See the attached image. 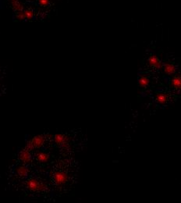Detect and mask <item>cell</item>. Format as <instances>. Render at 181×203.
<instances>
[{"label": "cell", "mask_w": 181, "mask_h": 203, "mask_svg": "<svg viewBox=\"0 0 181 203\" xmlns=\"http://www.w3.org/2000/svg\"><path fill=\"white\" fill-rule=\"evenodd\" d=\"M163 70H164L165 73H166L167 75H172V74H174L176 73V68L173 64L166 63L163 65Z\"/></svg>", "instance_id": "cell-7"}, {"label": "cell", "mask_w": 181, "mask_h": 203, "mask_svg": "<svg viewBox=\"0 0 181 203\" xmlns=\"http://www.w3.org/2000/svg\"><path fill=\"white\" fill-rule=\"evenodd\" d=\"M148 65L152 67H155L156 69H161L163 67V63L159 60V59L157 57L156 55H151L148 59Z\"/></svg>", "instance_id": "cell-3"}, {"label": "cell", "mask_w": 181, "mask_h": 203, "mask_svg": "<svg viewBox=\"0 0 181 203\" xmlns=\"http://www.w3.org/2000/svg\"><path fill=\"white\" fill-rule=\"evenodd\" d=\"M17 173L20 177H26L28 173L27 168L24 166H20L17 169Z\"/></svg>", "instance_id": "cell-12"}, {"label": "cell", "mask_w": 181, "mask_h": 203, "mask_svg": "<svg viewBox=\"0 0 181 203\" xmlns=\"http://www.w3.org/2000/svg\"><path fill=\"white\" fill-rule=\"evenodd\" d=\"M149 83H150V81H149V78H148V77L142 75V76H141L140 77H139L138 85H140L141 87H142V88H146V87H148V85H149Z\"/></svg>", "instance_id": "cell-11"}, {"label": "cell", "mask_w": 181, "mask_h": 203, "mask_svg": "<svg viewBox=\"0 0 181 203\" xmlns=\"http://www.w3.org/2000/svg\"><path fill=\"white\" fill-rule=\"evenodd\" d=\"M54 142L59 145L65 146L69 142V138L63 134H57L54 136Z\"/></svg>", "instance_id": "cell-5"}, {"label": "cell", "mask_w": 181, "mask_h": 203, "mask_svg": "<svg viewBox=\"0 0 181 203\" xmlns=\"http://www.w3.org/2000/svg\"><path fill=\"white\" fill-rule=\"evenodd\" d=\"M155 100L157 101L158 103H159L161 105H164L169 100V96H168V95L166 94V93L159 92L155 95Z\"/></svg>", "instance_id": "cell-6"}, {"label": "cell", "mask_w": 181, "mask_h": 203, "mask_svg": "<svg viewBox=\"0 0 181 203\" xmlns=\"http://www.w3.org/2000/svg\"><path fill=\"white\" fill-rule=\"evenodd\" d=\"M19 158L24 163H29L31 160V155L27 150H23L20 153Z\"/></svg>", "instance_id": "cell-8"}, {"label": "cell", "mask_w": 181, "mask_h": 203, "mask_svg": "<svg viewBox=\"0 0 181 203\" xmlns=\"http://www.w3.org/2000/svg\"><path fill=\"white\" fill-rule=\"evenodd\" d=\"M17 19H18L19 20H25L24 10L23 11H20V12H17Z\"/></svg>", "instance_id": "cell-15"}, {"label": "cell", "mask_w": 181, "mask_h": 203, "mask_svg": "<svg viewBox=\"0 0 181 203\" xmlns=\"http://www.w3.org/2000/svg\"><path fill=\"white\" fill-rule=\"evenodd\" d=\"M40 182L35 178H31L28 180L26 183V186L28 190L34 192H38V186H39Z\"/></svg>", "instance_id": "cell-4"}, {"label": "cell", "mask_w": 181, "mask_h": 203, "mask_svg": "<svg viewBox=\"0 0 181 203\" xmlns=\"http://www.w3.org/2000/svg\"><path fill=\"white\" fill-rule=\"evenodd\" d=\"M11 1V3H14V2H17V1H18V0H10Z\"/></svg>", "instance_id": "cell-18"}, {"label": "cell", "mask_w": 181, "mask_h": 203, "mask_svg": "<svg viewBox=\"0 0 181 203\" xmlns=\"http://www.w3.org/2000/svg\"><path fill=\"white\" fill-rule=\"evenodd\" d=\"M24 17H25V20H32L34 17V12L32 9H27L24 11Z\"/></svg>", "instance_id": "cell-14"}, {"label": "cell", "mask_w": 181, "mask_h": 203, "mask_svg": "<svg viewBox=\"0 0 181 203\" xmlns=\"http://www.w3.org/2000/svg\"><path fill=\"white\" fill-rule=\"evenodd\" d=\"M12 3L13 8L14 9L15 11L17 12H20V11H23L24 10V6H23V4L21 3H20L19 1H17V2H14V3Z\"/></svg>", "instance_id": "cell-13"}, {"label": "cell", "mask_w": 181, "mask_h": 203, "mask_svg": "<svg viewBox=\"0 0 181 203\" xmlns=\"http://www.w3.org/2000/svg\"><path fill=\"white\" fill-rule=\"evenodd\" d=\"M36 159L41 163H46L49 159V155L45 152H39L37 153Z\"/></svg>", "instance_id": "cell-10"}, {"label": "cell", "mask_w": 181, "mask_h": 203, "mask_svg": "<svg viewBox=\"0 0 181 203\" xmlns=\"http://www.w3.org/2000/svg\"><path fill=\"white\" fill-rule=\"evenodd\" d=\"M171 85L175 89H180L181 87V79L180 75H176L171 80Z\"/></svg>", "instance_id": "cell-9"}, {"label": "cell", "mask_w": 181, "mask_h": 203, "mask_svg": "<svg viewBox=\"0 0 181 203\" xmlns=\"http://www.w3.org/2000/svg\"><path fill=\"white\" fill-rule=\"evenodd\" d=\"M38 3L40 6H47L49 4V0H38Z\"/></svg>", "instance_id": "cell-17"}, {"label": "cell", "mask_w": 181, "mask_h": 203, "mask_svg": "<svg viewBox=\"0 0 181 203\" xmlns=\"http://www.w3.org/2000/svg\"><path fill=\"white\" fill-rule=\"evenodd\" d=\"M47 188V185L42 183V182H40L39 186H38V192H42Z\"/></svg>", "instance_id": "cell-16"}, {"label": "cell", "mask_w": 181, "mask_h": 203, "mask_svg": "<svg viewBox=\"0 0 181 203\" xmlns=\"http://www.w3.org/2000/svg\"><path fill=\"white\" fill-rule=\"evenodd\" d=\"M69 175L64 171H57L53 176L55 183L58 185L66 184L69 181Z\"/></svg>", "instance_id": "cell-1"}, {"label": "cell", "mask_w": 181, "mask_h": 203, "mask_svg": "<svg viewBox=\"0 0 181 203\" xmlns=\"http://www.w3.org/2000/svg\"><path fill=\"white\" fill-rule=\"evenodd\" d=\"M45 138L41 135L35 136L30 140V142L27 144V148L29 149H36V148H40L44 145L45 143Z\"/></svg>", "instance_id": "cell-2"}]
</instances>
